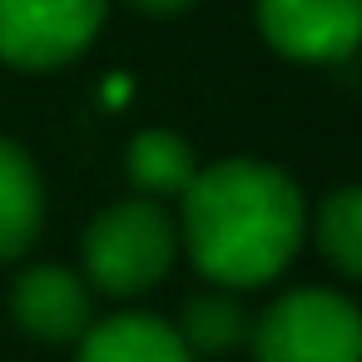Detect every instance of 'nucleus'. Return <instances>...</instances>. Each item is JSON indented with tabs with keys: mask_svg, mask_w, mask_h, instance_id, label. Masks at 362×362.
Returning a JSON list of instances; mask_svg holds the SVG:
<instances>
[{
	"mask_svg": "<svg viewBox=\"0 0 362 362\" xmlns=\"http://www.w3.org/2000/svg\"><path fill=\"white\" fill-rule=\"evenodd\" d=\"M258 30L298 65H332L362 45V0H258Z\"/></svg>",
	"mask_w": 362,
	"mask_h": 362,
	"instance_id": "obj_5",
	"label": "nucleus"
},
{
	"mask_svg": "<svg viewBox=\"0 0 362 362\" xmlns=\"http://www.w3.org/2000/svg\"><path fill=\"white\" fill-rule=\"evenodd\" d=\"M45 223V189L30 154L0 139V263L21 258Z\"/></svg>",
	"mask_w": 362,
	"mask_h": 362,
	"instance_id": "obj_8",
	"label": "nucleus"
},
{
	"mask_svg": "<svg viewBox=\"0 0 362 362\" xmlns=\"http://www.w3.org/2000/svg\"><path fill=\"white\" fill-rule=\"evenodd\" d=\"M179 342L189 352H204V357H223V352H238L248 337H253V322L243 313L238 298L228 293H199L184 303V317H179Z\"/></svg>",
	"mask_w": 362,
	"mask_h": 362,
	"instance_id": "obj_10",
	"label": "nucleus"
},
{
	"mask_svg": "<svg viewBox=\"0 0 362 362\" xmlns=\"http://www.w3.org/2000/svg\"><path fill=\"white\" fill-rule=\"evenodd\" d=\"M110 0H0V60L16 70H60L90 50Z\"/></svg>",
	"mask_w": 362,
	"mask_h": 362,
	"instance_id": "obj_4",
	"label": "nucleus"
},
{
	"mask_svg": "<svg viewBox=\"0 0 362 362\" xmlns=\"http://www.w3.org/2000/svg\"><path fill=\"white\" fill-rule=\"evenodd\" d=\"M75 362H194V352L179 342L169 322L149 313H119V317L90 322Z\"/></svg>",
	"mask_w": 362,
	"mask_h": 362,
	"instance_id": "obj_7",
	"label": "nucleus"
},
{
	"mask_svg": "<svg viewBox=\"0 0 362 362\" xmlns=\"http://www.w3.org/2000/svg\"><path fill=\"white\" fill-rule=\"evenodd\" d=\"M124 174H129V184L149 204H159L169 194L184 199L189 184L199 179V164H194V149H189L184 134H174V129H144L124 149Z\"/></svg>",
	"mask_w": 362,
	"mask_h": 362,
	"instance_id": "obj_9",
	"label": "nucleus"
},
{
	"mask_svg": "<svg viewBox=\"0 0 362 362\" xmlns=\"http://www.w3.org/2000/svg\"><path fill=\"white\" fill-rule=\"evenodd\" d=\"M11 313L30 337L70 342V337L90 332V288H85L80 273H70L60 263H40V268H25L16 278Z\"/></svg>",
	"mask_w": 362,
	"mask_h": 362,
	"instance_id": "obj_6",
	"label": "nucleus"
},
{
	"mask_svg": "<svg viewBox=\"0 0 362 362\" xmlns=\"http://www.w3.org/2000/svg\"><path fill=\"white\" fill-rule=\"evenodd\" d=\"M317 248L327 263H337L347 278H362V184H342L317 204L313 218Z\"/></svg>",
	"mask_w": 362,
	"mask_h": 362,
	"instance_id": "obj_11",
	"label": "nucleus"
},
{
	"mask_svg": "<svg viewBox=\"0 0 362 362\" xmlns=\"http://www.w3.org/2000/svg\"><path fill=\"white\" fill-rule=\"evenodd\" d=\"M134 11H149V16H179L189 6H199V0H129Z\"/></svg>",
	"mask_w": 362,
	"mask_h": 362,
	"instance_id": "obj_12",
	"label": "nucleus"
},
{
	"mask_svg": "<svg viewBox=\"0 0 362 362\" xmlns=\"http://www.w3.org/2000/svg\"><path fill=\"white\" fill-rule=\"evenodd\" d=\"M174 248H179L174 218L149 199H124L85 228V273L95 288L129 298L169 273Z\"/></svg>",
	"mask_w": 362,
	"mask_h": 362,
	"instance_id": "obj_2",
	"label": "nucleus"
},
{
	"mask_svg": "<svg viewBox=\"0 0 362 362\" xmlns=\"http://www.w3.org/2000/svg\"><path fill=\"white\" fill-rule=\"evenodd\" d=\"M179 204V233L194 268L223 288H258L303 248V194L273 164L223 159L199 169Z\"/></svg>",
	"mask_w": 362,
	"mask_h": 362,
	"instance_id": "obj_1",
	"label": "nucleus"
},
{
	"mask_svg": "<svg viewBox=\"0 0 362 362\" xmlns=\"http://www.w3.org/2000/svg\"><path fill=\"white\" fill-rule=\"evenodd\" d=\"M258 362H362V313L332 288L283 293L253 322Z\"/></svg>",
	"mask_w": 362,
	"mask_h": 362,
	"instance_id": "obj_3",
	"label": "nucleus"
}]
</instances>
